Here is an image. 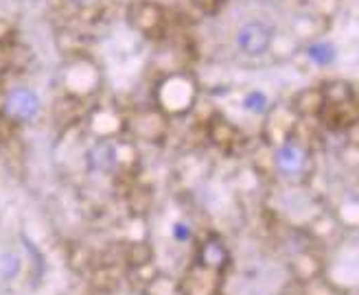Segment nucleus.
<instances>
[{"label": "nucleus", "mask_w": 359, "mask_h": 295, "mask_svg": "<svg viewBox=\"0 0 359 295\" xmlns=\"http://www.w3.org/2000/svg\"><path fill=\"white\" fill-rule=\"evenodd\" d=\"M274 27L265 20H248L235 33V46L248 57L265 55L274 42Z\"/></svg>", "instance_id": "f257e3e1"}, {"label": "nucleus", "mask_w": 359, "mask_h": 295, "mask_svg": "<svg viewBox=\"0 0 359 295\" xmlns=\"http://www.w3.org/2000/svg\"><path fill=\"white\" fill-rule=\"evenodd\" d=\"M5 112L18 123L33 121L35 114L40 112V99L29 88H13L5 97Z\"/></svg>", "instance_id": "f03ea898"}, {"label": "nucleus", "mask_w": 359, "mask_h": 295, "mask_svg": "<svg viewBox=\"0 0 359 295\" xmlns=\"http://www.w3.org/2000/svg\"><path fill=\"white\" fill-rule=\"evenodd\" d=\"M304 160H307V156H304V149L298 142H285L276 151V167L285 175L300 173L304 167Z\"/></svg>", "instance_id": "7ed1b4c3"}, {"label": "nucleus", "mask_w": 359, "mask_h": 295, "mask_svg": "<svg viewBox=\"0 0 359 295\" xmlns=\"http://www.w3.org/2000/svg\"><path fill=\"white\" fill-rule=\"evenodd\" d=\"M307 57L318 66H331L337 60V50L331 42H311L307 46Z\"/></svg>", "instance_id": "20e7f679"}, {"label": "nucleus", "mask_w": 359, "mask_h": 295, "mask_svg": "<svg viewBox=\"0 0 359 295\" xmlns=\"http://www.w3.org/2000/svg\"><path fill=\"white\" fill-rule=\"evenodd\" d=\"M112 146H107V144H99V146H95L93 151L88 153V162H90V167H95L97 171H107V158H112Z\"/></svg>", "instance_id": "39448f33"}, {"label": "nucleus", "mask_w": 359, "mask_h": 295, "mask_svg": "<svg viewBox=\"0 0 359 295\" xmlns=\"http://www.w3.org/2000/svg\"><path fill=\"white\" fill-rule=\"evenodd\" d=\"M243 107L248 109V112H255V114H261L265 112V107H267V97L263 95L261 90H255V92H250V95L243 99Z\"/></svg>", "instance_id": "423d86ee"}, {"label": "nucleus", "mask_w": 359, "mask_h": 295, "mask_svg": "<svg viewBox=\"0 0 359 295\" xmlns=\"http://www.w3.org/2000/svg\"><path fill=\"white\" fill-rule=\"evenodd\" d=\"M70 3H88V0H70Z\"/></svg>", "instance_id": "0eeeda50"}]
</instances>
